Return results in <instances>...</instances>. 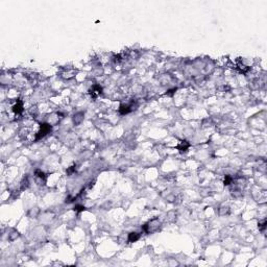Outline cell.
Returning a JSON list of instances; mask_svg holds the SVG:
<instances>
[{"label":"cell","mask_w":267,"mask_h":267,"mask_svg":"<svg viewBox=\"0 0 267 267\" xmlns=\"http://www.w3.org/2000/svg\"><path fill=\"white\" fill-rule=\"evenodd\" d=\"M161 226V220L159 218H152L143 225V231L146 234H152L157 232Z\"/></svg>","instance_id":"obj_1"},{"label":"cell","mask_w":267,"mask_h":267,"mask_svg":"<svg viewBox=\"0 0 267 267\" xmlns=\"http://www.w3.org/2000/svg\"><path fill=\"white\" fill-rule=\"evenodd\" d=\"M51 128L52 126L49 123H42L41 124V126H40V130L39 132L36 134V141H38V140L42 139V138H44V137L47 135V134H49L50 132H51Z\"/></svg>","instance_id":"obj_2"},{"label":"cell","mask_w":267,"mask_h":267,"mask_svg":"<svg viewBox=\"0 0 267 267\" xmlns=\"http://www.w3.org/2000/svg\"><path fill=\"white\" fill-rule=\"evenodd\" d=\"M135 108H136V104L134 102L126 103V104H120V106H119V113L121 115H126L128 113L133 112Z\"/></svg>","instance_id":"obj_3"},{"label":"cell","mask_w":267,"mask_h":267,"mask_svg":"<svg viewBox=\"0 0 267 267\" xmlns=\"http://www.w3.org/2000/svg\"><path fill=\"white\" fill-rule=\"evenodd\" d=\"M101 92H102V88H101L99 85H94V86H92V88L90 89L89 93H90V95H91L93 98H96L97 96H99V95L101 94Z\"/></svg>","instance_id":"obj_4"},{"label":"cell","mask_w":267,"mask_h":267,"mask_svg":"<svg viewBox=\"0 0 267 267\" xmlns=\"http://www.w3.org/2000/svg\"><path fill=\"white\" fill-rule=\"evenodd\" d=\"M13 112L17 114V115H20L22 112H23V103L20 99L17 100V102L13 106Z\"/></svg>","instance_id":"obj_5"},{"label":"cell","mask_w":267,"mask_h":267,"mask_svg":"<svg viewBox=\"0 0 267 267\" xmlns=\"http://www.w3.org/2000/svg\"><path fill=\"white\" fill-rule=\"evenodd\" d=\"M189 147H190V143L187 142V141H182V142L179 143V146H177V149L179 150V152H186L187 150L189 149Z\"/></svg>","instance_id":"obj_6"},{"label":"cell","mask_w":267,"mask_h":267,"mask_svg":"<svg viewBox=\"0 0 267 267\" xmlns=\"http://www.w3.org/2000/svg\"><path fill=\"white\" fill-rule=\"evenodd\" d=\"M82 120H84V113H82V112L76 113L75 115L73 116V122H74V124L75 125L82 123Z\"/></svg>","instance_id":"obj_7"},{"label":"cell","mask_w":267,"mask_h":267,"mask_svg":"<svg viewBox=\"0 0 267 267\" xmlns=\"http://www.w3.org/2000/svg\"><path fill=\"white\" fill-rule=\"evenodd\" d=\"M35 175H36V177L39 179L41 183H42V182L45 183L46 175H45V173L43 172V171H41V170H39V169H37L36 171H35Z\"/></svg>","instance_id":"obj_8"},{"label":"cell","mask_w":267,"mask_h":267,"mask_svg":"<svg viewBox=\"0 0 267 267\" xmlns=\"http://www.w3.org/2000/svg\"><path fill=\"white\" fill-rule=\"evenodd\" d=\"M140 238V234L136 233V232H133V233L128 234V242H136L138 241Z\"/></svg>","instance_id":"obj_9"},{"label":"cell","mask_w":267,"mask_h":267,"mask_svg":"<svg viewBox=\"0 0 267 267\" xmlns=\"http://www.w3.org/2000/svg\"><path fill=\"white\" fill-rule=\"evenodd\" d=\"M223 183H224V185H225V186L231 185L232 183H233V177H232V176H230V175H225Z\"/></svg>","instance_id":"obj_10"},{"label":"cell","mask_w":267,"mask_h":267,"mask_svg":"<svg viewBox=\"0 0 267 267\" xmlns=\"http://www.w3.org/2000/svg\"><path fill=\"white\" fill-rule=\"evenodd\" d=\"M18 237H19V233L18 232H16V231H14L12 234H9V240H12V241H14L15 239H17Z\"/></svg>","instance_id":"obj_11"},{"label":"cell","mask_w":267,"mask_h":267,"mask_svg":"<svg viewBox=\"0 0 267 267\" xmlns=\"http://www.w3.org/2000/svg\"><path fill=\"white\" fill-rule=\"evenodd\" d=\"M27 187H28V179L27 177H25V179H23L22 184H21V190H24V189H26Z\"/></svg>","instance_id":"obj_12"},{"label":"cell","mask_w":267,"mask_h":267,"mask_svg":"<svg viewBox=\"0 0 267 267\" xmlns=\"http://www.w3.org/2000/svg\"><path fill=\"white\" fill-rule=\"evenodd\" d=\"M74 211H76V212H82V211H85L86 208L84 206H80V205H76L75 207H74Z\"/></svg>","instance_id":"obj_13"},{"label":"cell","mask_w":267,"mask_h":267,"mask_svg":"<svg viewBox=\"0 0 267 267\" xmlns=\"http://www.w3.org/2000/svg\"><path fill=\"white\" fill-rule=\"evenodd\" d=\"M265 228H266V220H263L261 223H259V228H260L261 231H264Z\"/></svg>","instance_id":"obj_14"},{"label":"cell","mask_w":267,"mask_h":267,"mask_svg":"<svg viewBox=\"0 0 267 267\" xmlns=\"http://www.w3.org/2000/svg\"><path fill=\"white\" fill-rule=\"evenodd\" d=\"M74 171H75V166H74V165L67 169V173H68V174H71V173H73Z\"/></svg>","instance_id":"obj_15"},{"label":"cell","mask_w":267,"mask_h":267,"mask_svg":"<svg viewBox=\"0 0 267 267\" xmlns=\"http://www.w3.org/2000/svg\"><path fill=\"white\" fill-rule=\"evenodd\" d=\"M176 91V89L174 88V89H172V90H169V91L167 92L166 93V95H168V96H172L173 94H174V92Z\"/></svg>","instance_id":"obj_16"}]
</instances>
